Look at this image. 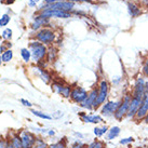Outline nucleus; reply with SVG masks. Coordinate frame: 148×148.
<instances>
[{
  "instance_id": "nucleus-1",
  "label": "nucleus",
  "mask_w": 148,
  "mask_h": 148,
  "mask_svg": "<svg viewBox=\"0 0 148 148\" xmlns=\"http://www.w3.org/2000/svg\"><path fill=\"white\" fill-rule=\"evenodd\" d=\"M28 49L32 52V60L36 64L45 61V58H47L48 45H43L40 41L36 40V39H34V40H32V41L29 42Z\"/></svg>"
},
{
  "instance_id": "nucleus-2",
  "label": "nucleus",
  "mask_w": 148,
  "mask_h": 148,
  "mask_svg": "<svg viewBox=\"0 0 148 148\" xmlns=\"http://www.w3.org/2000/svg\"><path fill=\"white\" fill-rule=\"evenodd\" d=\"M56 37L58 35L54 32L52 28H50L49 26H45L43 28L39 29L38 32H36L35 35V39L40 41L41 43L45 45H53L56 41Z\"/></svg>"
},
{
  "instance_id": "nucleus-3",
  "label": "nucleus",
  "mask_w": 148,
  "mask_h": 148,
  "mask_svg": "<svg viewBox=\"0 0 148 148\" xmlns=\"http://www.w3.org/2000/svg\"><path fill=\"white\" fill-rule=\"evenodd\" d=\"M130 102H131V91L125 92L121 99H120V104L117 110H116L114 118L117 121H122L123 119L127 118V114L129 110V106H130Z\"/></svg>"
},
{
  "instance_id": "nucleus-4",
  "label": "nucleus",
  "mask_w": 148,
  "mask_h": 148,
  "mask_svg": "<svg viewBox=\"0 0 148 148\" xmlns=\"http://www.w3.org/2000/svg\"><path fill=\"white\" fill-rule=\"evenodd\" d=\"M97 89H99V93H97V109L102 106L105 102L108 101V96H109V91H110V83L107 79L103 78L101 79V81L97 84Z\"/></svg>"
},
{
  "instance_id": "nucleus-5",
  "label": "nucleus",
  "mask_w": 148,
  "mask_h": 148,
  "mask_svg": "<svg viewBox=\"0 0 148 148\" xmlns=\"http://www.w3.org/2000/svg\"><path fill=\"white\" fill-rule=\"evenodd\" d=\"M97 93H99L97 86H93L92 90L89 91L86 99H84L79 106L81 107V108H83V109L89 110V111L97 110V106H96V104H97Z\"/></svg>"
},
{
  "instance_id": "nucleus-6",
  "label": "nucleus",
  "mask_w": 148,
  "mask_h": 148,
  "mask_svg": "<svg viewBox=\"0 0 148 148\" xmlns=\"http://www.w3.org/2000/svg\"><path fill=\"white\" fill-rule=\"evenodd\" d=\"M38 13H40L41 15H43L45 17H48L50 20H52V18H62V20H66V18L73 17V13L71 12L64 11V10H58V9L45 8V9H42V10H39Z\"/></svg>"
},
{
  "instance_id": "nucleus-7",
  "label": "nucleus",
  "mask_w": 148,
  "mask_h": 148,
  "mask_svg": "<svg viewBox=\"0 0 148 148\" xmlns=\"http://www.w3.org/2000/svg\"><path fill=\"white\" fill-rule=\"evenodd\" d=\"M120 104V99L114 101V99H108L107 102L99 107V114L105 117V118H111L115 115L117 108Z\"/></svg>"
},
{
  "instance_id": "nucleus-8",
  "label": "nucleus",
  "mask_w": 148,
  "mask_h": 148,
  "mask_svg": "<svg viewBox=\"0 0 148 148\" xmlns=\"http://www.w3.org/2000/svg\"><path fill=\"white\" fill-rule=\"evenodd\" d=\"M51 89L54 93L61 95L64 99H69L70 96V92H71V89L73 86H69V84H66V83L62 82V81H52L51 82Z\"/></svg>"
},
{
  "instance_id": "nucleus-9",
  "label": "nucleus",
  "mask_w": 148,
  "mask_h": 148,
  "mask_svg": "<svg viewBox=\"0 0 148 148\" xmlns=\"http://www.w3.org/2000/svg\"><path fill=\"white\" fill-rule=\"evenodd\" d=\"M17 133L21 137L22 148H34L37 136L35 135L33 132L28 131V130H21Z\"/></svg>"
},
{
  "instance_id": "nucleus-10",
  "label": "nucleus",
  "mask_w": 148,
  "mask_h": 148,
  "mask_svg": "<svg viewBox=\"0 0 148 148\" xmlns=\"http://www.w3.org/2000/svg\"><path fill=\"white\" fill-rule=\"evenodd\" d=\"M88 91L83 88V86H73V89H71V92H70V96H69V99L75 104H80L82 103L83 101L86 99V96H88Z\"/></svg>"
},
{
  "instance_id": "nucleus-11",
  "label": "nucleus",
  "mask_w": 148,
  "mask_h": 148,
  "mask_svg": "<svg viewBox=\"0 0 148 148\" xmlns=\"http://www.w3.org/2000/svg\"><path fill=\"white\" fill-rule=\"evenodd\" d=\"M145 84H146V78H145L143 75L137 76L135 78L134 83H133V86H132L131 95H133V96H138V97H144Z\"/></svg>"
},
{
  "instance_id": "nucleus-12",
  "label": "nucleus",
  "mask_w": 148,
  "mask_h": 148,
  "mask_svg": "<svg viewBox=\"0 0 148 148\" xmlns=\"http://www.w3.org/2000/svg\"><path fill=\"white\" fill-rule=\"evenodd\" d=\"M75 2H71L69 0H65V1H60V2H55V3L52 4H45L43 3L38 9L39 10H42V9L49 8V9H58V10H64V11H68V12H71L73 10H75Z\"/></svg>"
},
{
  "instance_id": "nucleus-13",
  "label": "nucleus",
  "mask_w": 148,
  "mask_h": 148,
  "mask_svg": "<svg viewBox=\"0 0 148 148\" xmlns=\"http://www.w3.org/2000/svg\"><path fill=\"white\" fill-rule=\"evenodd\" d=\"M81 121H83L84 123H93V124H99L104 122V117L101 114H88L84 111H81L78 114Z\"/></svg>"
},
{
  "instance_id": "nucleus-14",
  "label": "nucleus",
  "mask_w": 148,
  "mask_h": 148,
  "mask_svg": "<svg viewBox=\"0 0 148 148\" xmlns=\"http://www.w3.org/2000/svg\"><path fill=\"white\" fill-rule=\"evenodd\" d=\"M143 99L144 97H138V96H133V95H131V102H130L129 110H127V119L134 120L136 112H137L138 108H140V105L142 103Z\"/></svg>"
},
{
  "instance_id": "nucleus-15",
  "label": "nucleus",
  "mask_w": 148,
  "mask_h": 148,
  "mask_svg": "<svg viewBox=\"0 0 148 148\" xmlns=\"http://www.w3.org/2000/svg\"><path fill=\"white\" fill-rule=\"evenodd\" d=\"M143 7L140 3H137L133 0H129L127 2V10L129 15L132 18H137L143 14Z\"/></svg>"
},
{
  "instance_id": "nucleus-16",
  "label": "nucleus",
  "mask_w": 148,
  "mask_h": 148,
  "mask_svg": "<svg viewBox=\"0 0 148 148\" xmlns=\"http://www.w3.org/2000/svg\"><path fill=\"white\" fill-rule=\"evenodd\" d=\"M50 18L45 17L43 15H41L40 13H37V15L33 18V22L30 24V28L33 29L34 32H38L39 29L43 28L45 26H48L50 24Z\"/></svg>"
},
{
  "instance_id": "nucleus-17",
  "label": "nucleus",
  "mask_w": 148,
  "mask_h": 148,
  "mask_svg": "<svg viewBox=\"0 0 148 148\" xmlns=\"http://www.w3.org/2000/svg\"><path fill=\"white\" fill-rule=\"evenodd\" d=\"M147 115H148V97L144 95V99L142 101L140 108H138V110L136 112L134 121H136V122H143L145 117Z\"/></svg>"
},
{
  "instance_id": "nucleus-18",
  "label": "nucleus",
  "mask_w": 148,
  "mask_h": 148,
  "mask_svg": "<svg viewBox=\"0 0 148 148\" xmlns=\"http://www.w3.org/2000/svg\"><path fill=\"white\" fill-rule=\"evenodd\" d=\"M34 69H35V73L37 74L38 77L41 79L45 84H49V83L52 82L53 77H52V75L50 74L49 71L47 70V68H42V67H40V66L36 65Z\"/></svg>"
},
{
  "instance_id": "nucleus-19",
  "label": "nucleus",
  "mask_w": 148,
  "mask_h": 148,
  "mask_svg": "<svg viewBox=\"0 0 148 148\" xmlns=\"http://www.w3.org/2000/svg\"><path fill=\"white\" fill-rule=\"evenodd\" d=\"M58 58V49L55 47V45H49L48 47V53H47V58H45V61L51 64V63H54Z\"/></svg>"
},
{
  "instance_id": "nucleus-20",
  "label": "nucleus",
  "mask_w": 148,
  "mask_h": 148,
  "mask_svg": "<svg viewBox=\"0 0 148 148\" xmlns=\"http://www.w3.org/2000/svg\"><path fill=\"white\" fill-rule=\"evenodd\" d=\"M120 133H121L120 127H118V125H112V127H110L108 129V132L106 133L107 134L106 140H115V138H117V137L120 135Z\"/></svg>"
},
{
  "instance_id": "nucleus-21",
  "label": "nucleus",
  "mask_w": 148,
  "mask_h": 148,
  "mask_svg": "<svg viewBox=\"0 0 148 148\" xmlns=\"http://www.w3.org/2000/svg\"><path fill=\"white\" fill-rule=\"evenodd\" d=\"M8 140L11 148H22L21 137L18 135V133H13L12 135L8 138Z\"/></svg>"
},
{
  "instance_id": "nucleus-22",
  "label": "nucleus",
  "mask_w": 148,
  "mask_h": 148,
  "mask_svg": "<svg viewBox=\"0 0 148 148\" xmlns=\"http://www.w3.org/2000/svg\"><path fill=\"white\" fill-rule=\"evenodd\" d=\"M108 129L109 127L108 125H103V127H95L94 130H93V133H94V135L96 137H102L106 134L107 132H108Z\"/></svg>"
},
{
  "instance_id": "nucleus-23",
  "label": "nucleus",
  "mask_w": 148,
  "mask_h": 148,
  "mask_svg": "<svg viewBox=\"0 0 148 148\" xmlns=\"http://www.w3.org/2000/svg\"><path fill=\"white\" fill-rule=\"evenodd\" d=\"M30 112L33 114L34 116H36L38 118H40V119H43V120H52V116L48 115L47 112H43V111H40V110H37V109H32Z\"/></svg>"
},
{
  "instance_id": "nucleus-24",
  "label": "nucleus",
  "mask_w": 148,
  "mask_h": 148,
  "mask_svg": "<svg viewBox=\"0 0 148 148\" xmlns=\"http://www.w3.org/2000/svg\"><path fill=\"white\" fill-rule=\"evenodd\" d=\"M50 148H69L68 147V140H67L66 137H63L62 140H60L50 145Z\"/></svg>"
},
{
  "instance_id": "nucleus-25",
  "label": "nucleus",
  "mask_w": 148,
  "mask_h": 148,
  "mask_svg": "<svg viewBox=\"0 0 148 148\" xmlns=\"http://www.w3.org/2000/svg\"><path fill=\"white\" fill-rule=\"evenodd\" d=\"M21 56L25 63H29L32 61V52H30V50L28 48H22Z\"/></svg>"
},
{
  "instance_id": "nucleus-26",
  "label": "nucleus",
  "mask_w": 148,
  "mask_h": 148,
  "mask_svg": "<svg viewBox=\"0 0 148 148\" xmlns=\"http://www.w3.org/2000/svg\"><path fill=\"white\" fill-rule=\"evenodd\" d=\"M1 58H2V62L3 63H9L12 61L13 58V51L11 49L5 50L3 53L1 54Z\"/></svg>"
},
{
  "instance_id": "nucleus-27",
  "label": "nucleus",
  "mask_w": 148,
  "mask_h": 148,
  "mask_svg": "<svg viewBox=\"0 0 148 148\" xmlns=\"http://www.w3.org/2000/svg\"><path fill=\"white\" fill-rule=\"evenodd\" d=\"M88 148H106V144L101 140H94L88 144Z\"/></svg>"
},
{
  "instance_id": "nucleus-28",
  "label": "nucleus",
  "mask_w": 148,
  "mask_h": 148,
  "mask_svg": "<svg viewBox=\"0 0 148 148\" xmlns=\"http://www.w3.org/2000/svg\"><path fill=\"white\" fill-rule=\"evenodd\" d=\"M34 148H50V145L41 137H37Z\"/></svg>"
},
{
  "instance_id": "nucleus-29",
  "label": "nucleus",
  "mask_w": 148,
  "mask_h": 148,
  "mask_svg": "<svg viewBox=\"0 0 148 148\" xmlns=\"http://www.w3.org/2000/svg\"><path fill=\"white\" fill-rule=\"evenodd\" d=\"M10 21H11L10 14H7V13L2 14L1 17H0V27H5V26H8Z\"/></svg>"
},
{
  "instance_id": "nucleus-30",
  "label": "nucleus",
  "mask_w": 148,
  "mask_h": 148,
  "mask_svg": "<svg viewBox=\"0 0 148 148\" xmlns=\"http://www.w3.org/2000/svg\"><path fill=\"white\" fill-rule=\"evenodd\" d=\"M12 29L11 28H4L2 34H1V37L3 38L4 40H7V41H10L11 39H12Z\"/></svg>"
},
{
  "instance_id": "nucleus-31",
  "label": "nucleus",
  "mask_w": 148,
  "mask_h": 148,
  "mask_svg": "<svg viewBox=\"0 0 148 148\" xmlns=\"http://www.w3.org/2000/svg\"><path fill=\"white\" fill-rule=\"evenodd\" d=\"M142 75H143L146 79H148V56L145 58L143 67H142Z\"/></svg>"
},
{
  "instance_id": "nucleus-32",
  "label": "nucleus",
  "mask_w": 148,
  "mask_h": 148,
  "mask_svg": "<svg viewBox=\"0 0 148 148\" xmlns=\"http://www.w3.org/2000/svg\"><path fill=\"white\" fill-rule=\"evenodd\" d=\"M11 47H12V43H11V42H2V43L0 45V55L3 53L5 50L11 49Z\"/></svg>"
},
{
  "instance_id": "nucleus-33",
  "label": "nucleus",
  "mask_w": 148,
  "mask_h": 148,
  "mask_svg": "<svg viewBox=\"0 0 148 148\" xmlns=\"http://www.w3.org/2000/svg\"><path fill=\"white\" fill-rule=\"evenodd\" d=\"M133 142H134V138H133L132 136H130V137H125V138L120 140L119 144L120 145H129V144H131V143H133Z\"/></svg>"
},
{
  "instance_id": "nucleus-34",
  "label": "nucleus",
  "mask_w": 148,
  "mask_h": 148,
  "mask_svg": "<svg viewBox=\"0 0 148 148\" xmlns=\"http://www.w3.org/2000/svg\"><path fill=\"white\" fill-rule=\"evenodd\" d=\"M8 146V138L0 137V148H7Z\"/></svg>"
},
{
  "instance_id": "nucleus-35",
  "label": "nucleus",
  "mask_w": 148,
  "mask_h": 148,
  "mask_svg": "<svg viewBox=\"0 0 148 148\" xmlns=\"http://www.w3.org/2000/svg\"><path fill=\"white\" fill-rule=\"evenodd\" d=\"M40 0H28V7L30 8H36Z\"/></svg>"
},
{
  "instance_id": "nucleus-36",
  "label": "nucleus",
  "mask_w": 148,
  "mask_h": 148,
  "mask_svg": "<svg viewBox=\"0 0 148 148\" xmlns=\"http://www.w3.org/2000/svg\"><path fill=\"white\" fill-rule=\"evenodd\" d=\"M71 2H75V3H92L93 0H69Z\"/></svg>"
},
{
  "instance_id": "nucleus-37",
  "label": "nucleus",
  "mask_w": 148,
  "mask_h": 148,
  "mask_svg": "<svg viewBox=\"0 0 148 148\" xmlns=\"http://www.w3.org/2000/svg\"><path fill=\"white\" fill-rule=\"evenodd\" d=\"M20 102H21V103L23 104V105H24L25 107H28V108H30V107L33 106V104L30 103L29 101H27V99H22L21 101H20Z\"/></svg>"
},
{
  "instance_id": "nucleus-38",
  "label": "nucleus",
  "mask_w": 148,
  "mask_h": 148,
  "mask_svg": "<svg viewBox=\"0 0 148 148\" xmlns=\"http://www.w3.org/2000/svg\"><path fill=\"white\" fill-rule=\"evenodd\" d=\"M121 81H122V78H121V77H116L115 79H112V83H114V86H118Z\"/></svg>"
},
{
  "instance_id": "nucleus-39",
  "label": "nucleus",
  "mask_w": 148,
  "mask_h": 148,
  "mask_svg": "<svg viewBox=\"0 0 148 148\" xmlns=\"http://www.w3.org/2000/svg\"><path fill=\"white\" fill-rule=\"evenodd\" d=\"M60 1H65V0H43V3L52 4V3H55V2H60Z\"/></svg>"
},
{
  "instance_id": "nucleus-40",
  "label": "nucleus",
  "mask_w": 148,
  "mask_h": 148,
  "mask_svg": "<svg viewBox=\"0 0 148 148\" xmlns=\"http://www.w3.org/2000/svg\"><path fill=\"white\" fill-rule=\"evenodd\" d=\"M140 4L143 8H146L148 5V0H140Z\"/></svg>"
},
{
  "instance_id": "nucleus-41",
  "label": "nucleus",
  "mask_w": 148,
  "mask_h": 148,
  "mask_svg": "<svg viewBox=\"0 0 148 148\" xmlns=\"http://www.w3.org/2000/svg\"><path fill=\"white\" fill-rule=\"evenodd\" d=\"M47 134H48L49 136H54V135H55V131H54V130H52V129H51V130H48Z\"/></svg>"
},
{
  "instance_id": "nucleus-42",
  "label": "nucleus",
  "mask_w": 148,
  "mask_h": 148,
  "mask_svg": "<svg viewBox=\"0 0 148 148\" xmlns=\"http://www.w3.org/2000/svg\"><path fill=\"white\" fill-rule=\"evenodd\" d=\"M145 96L148 97V79L146 80V84H145Z\"/></svg>"
},
{
  "instance_id": "nucleus-43",
  "label": "nucleus",
  "mask_w": 148,
  "mask_h": 148,
  "mask_svg": "<svg viewBox=\"0 0 148 148\" xmlns=\"http://www.w3.org/2000/svg\"><path fill=\"white\" fill-rule=\"evenodd\" d=\"M144 123H146V124H148V115L145 117V119H144V121H143Z\"/></svg>"
},
{
  "instance_id": "nucleus-44",
  "label": "nucleus",
  "mask_w": 148,
  "mask_h": 148,
  "mask_svg": "<svg viewBox=\"0 0 148 148\" xmlns=\"http://www.w3.org/2000/svg\"><path fill=\"white\" fill-rule=\"evenodd\" d=\"M1 63H3V62H2V58H1V55H0V65H1Z\"/></svg>"
},
{
  "instance_id": "nucleus-45",
  "label": "nucleus",
  "mask_w": 148,
  "mask_h": 148,
  "mask_svg": "<svg viewBox=\"0 0 148 148\" xmlns=\"http://www.w3.org/2000/svg\"><path fill=\"white\" fill-rule=\"evenodd\" d=\"M7 148H11V146H10V144H9V140H8V146H7Z\"/></svg>"
},
{
  "instance_id": "nucleus-46",
  "label": "nucleus",
  "mask_w": 148,
  "mask_h": 148,
  "mask_svg": "<svg viewBox=\"0 0 148 148\" xmlns=\"http://www.w3.org/2000/svg\"><path fill=\"white\" fill-rule=\"evenodd\" d=\"M83 148H88V145L86 144V146H84V147H83Z\"/></svg>"
},
{
  "instance_id": "nucleus-47",
  "label": "nucleus",
  "mask_w": 148,
  "mask_h": 148,
  "mask_svg": "<svg viewBox=\"0 0 148 148\" xmlns=\"http://www.w3.org/2000/svg\"><path fill=\"white\" fill-rule=\"evenodd\" d=\"M145 9H147V10H148V5H147V7H146V8H145Z\"/></svg>"
}]
</instances>
